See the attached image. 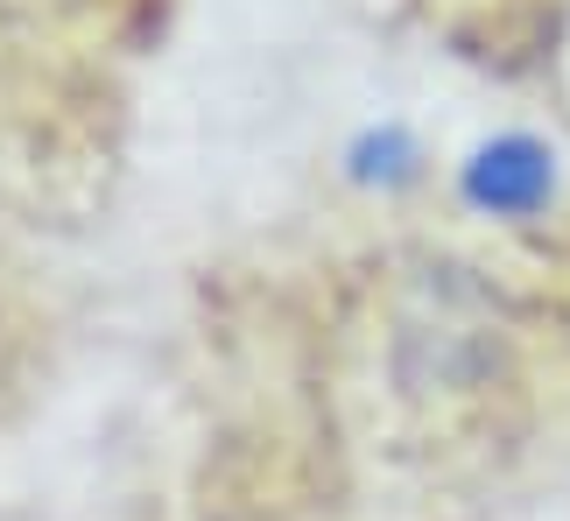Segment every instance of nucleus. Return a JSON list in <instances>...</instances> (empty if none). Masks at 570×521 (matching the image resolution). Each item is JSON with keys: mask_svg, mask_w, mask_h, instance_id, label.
<instances>
[{"mask_svg": "<svg viewBox=\"0 0 570 521\" xmlns=\"http://www.w3.org/2000/svg\"><path fill=\"white\" fill-rule=\"evenodd\" d=\"M458 184H465V205L493 212V219H529L557 190V156L535 135H493V141L472 148Z\"/></svg>", "mask_w": 570, "mask_h": 521, "instance_id": "obj_1", "label": "nucleus"}, {"mask_svg": "<svg viewBox=\"0 0 570 521\" xmlns=\"http://www.w3.org/2000/svg\"><path fill=\"white\" fill-rule=\"evenodd\" d=\"M345 163H353V177H360V184H387V190H394V184H409V177H415L423 148L409 141V127H394V120H387V127H366V135L345 148Z\"/></svg>", "mask_w": 570, "mask_h": 521, "instance_id": "obj_2", "label": "nucleus"}]
</instances>
